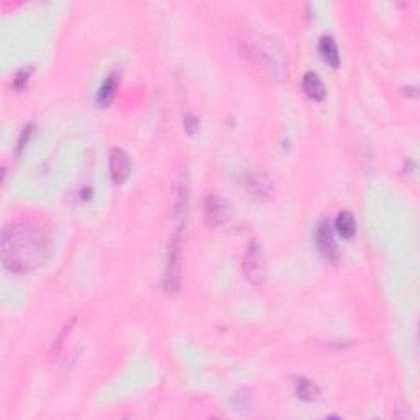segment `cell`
Listing matches in <instances>:
<instances>
[{"label":"cell","mask_w":420,"mask_h":420,"mask_svg":"<svg viewBox=\"0 0 420 420\" xmlns=\"http://www.w3.org/2000/svg\"><path fill=\"white\" fill-rule=\"evenodd\" d=\"M184 123H186V130L189 132V134H194V132L197 130V127H199V122H197V118L192 117V115H189L187 118H184Z\"/></svg>","instance_id":"cell-18"},{"label":"cell","mask_w":420,"mask_h":420,"mask_svg":"<svg viewBox=\"0 0 420 420\" xmlns=\"http://www.w3.org/2000/svg\"><path fill=\"white\" fill-rule=\"evenodd\" d=\"M2 261L8 271L25 274L40 268L51 253V231L36 216L14 218L2 230Z\"/></svg>","instance_id":"cell-1"},{"label":"cell","mask_w":420,"mask_h":420,"mask_svg":"<svg viewBox=\"0 0 420 420\" xmlns=\"http://www.w3.org/2000/svg\"><path fill=\"white\" fill-rule=\"evenodd\" d=\"M335 230L342 238L350 240L357 233V220L350 210H342L335 217Z\"/></svg>","instance_id":"cell-12"},{"label":"cell","mask_w":420,"mask_h":420,"mask_svg":"<svg viewBox=\"0 0 420 420\" xmlns=\"http://www.w3.org/2000/svg\"><path fill=\"white\" fill-rule=\"evenodd\" d=\"M315 242L319 248L320 255L324 256L325 261L335 264L340 260V250H338L337 240L333 237V230L328 222H322L319 229L315 231Z\"/></svg>","instance_id":"cell-8"},{"label":"cell","mask_w":420,"mask_h":420,"mask_svg":"<svg viewBox=\"0 0 420 420\" xmlns=\"http://www.w3.org/2000/svg\"><path fill=\"white\" fill-rule=\"evenodd\" d=\"M28 77H30V70L27 71V67L25 70H20L19 72H17L15 79H14V87L17 89V91H21V89L25 87L28 83Z\"/></svg>","instance_id":"cell-16"},{"label":"cell","mask_w":420,"mask_h":420,"mask_svg":"<svg viewBox=\"0 0 420 420\" xmlns=\"http://www.w3.org/2000/svg\"><path fill=\"white\" fill-rule=\"evenodd\" d=\"M72 324H74V319H71L70 322H67L66 325H64L63 327V330H61V333H59L58 335V338L56 340H54V344H53V348H51V353H58V350L61 348V345H63V340L64 338L67 337V333L71 332V327H72Z\"/></svg>","instance_id":"cell-15"},{"label":"cell","mask_w":420,"mask_h":420,"mask_svg":"<svg viewBox=\"0 0 420 420\" xmlns=\"http://www.w3.org/2000/svg\"><path fill=\"white\" fill-rule=\"evenodd\" d=\"M243 274L251 286L261 287L266 280V260L258 242H251L243 256Z\"/></svg>","instance_id":"cell-4"},{"label":"cell","mask_w":420,"mask_h":420,"mask_svg":"<svg viewBox=\"0 0 420 420\" xmlns=\"http://www.w3.org/2000/svg\"><path fill=\"white\" fill-rule=\"evenodd\" d=\"M118 87V74L117 72H112L110 76H107V79L102 83L101 89H98L97 94V104L101 107H107L110 102L114 101L115 92H117Z\"/></svg>","instance_id":"cell-13"},{"label":"cell","mask_w":420,"mask_h":420,"mask_svg":"<svg viewBox=\"0 0 420 420\" xmlns=\"http://www.w3.org/2000/svg\"><path fill=\"white\" fill-rule=\"evenodd\" d=\"M294 388H295V394H297L299 399H302L306 402H314L319 399V396H320V389L317 388V386L312 383L311 379L304 378V376L295 378Z\"/></svg>","instance_id":"cell-14"},{"label":"cell","mask_w":420,"mask_h":420,"mask_svg":"<svg viewBox=\"0 0 420 420\" xmlns=\"http://www.w3.org/2000/svg\"><path fill=\"white\" fill-rule=\"evenodd\" d=\"M32 130H33V125H28L23 132H21V136L19 140V153H21V149H23L25 145L28 143V138H30V135H32Z\"/></svg>","instance_id":"cell-17"},{"label":"cell","mask_w":420,"mask_h":420,"mask_svg":"<svg viewBox=\"0 0 420 420\" xmlns=\"http://www.w3.org/2000/svg\"><path fill=\"white\" fill-rule=\"evenodd\" d=\"M233 207L229 200L217 194H210L204 200V218L209 227L225 225L231 218Z\"/></svg>","instance_id":"cell-5"},{"label":"cell","mask_w":420,"mask_h":420,"mask_svg":"<svg viewBox=\"0 0 420 420\" xmlns=\"http://www.w3.org/2000/svg\"><path fill=\"white\" fill-rule=\"evenodd\" d=\"M181 231H176V235L169 243L168 263H166L165 277H162V287L168 294H176L181 289Z\"/></svg>","instance_id":"cell-3"},{"label":"cell","mask_w":420,"mask_h":420,"mask_svg":"<svg viewBox=\"0 0 420 420\" xmlns=\"http://www.w3.org/2000/svg\"><path fill=\"white\" fill-rule=\"evenodd\" d=\"M302 87L304 92L307 94V97H311L315 102H322L327 97V89H325L324 81L314 71L306 72V76L302 79Z\"/></svg>","instance_id":"cell-10"},{"label":"cell","mask_w":420,"mask_h":420,"mask_svg":"<svg viewBox=\"0 0 420 420\" xmlns=\"http://www.w3.org/2000/svg\"><path fill=\"white\" fill-rule=\"evenodd\" d=\"M174 220L178 224V231L182 230L187 220V209H189V186H187V174L179 173L178 179H176L174 186Z\"/></svg>","instance_id":"cell-6"},{"label":"cell","mask_w":420,"mask_h":420,"mask_svg":"<svg viewBox=\"0 0 420 420\" xmlns=\"http://www.w3.org/2000/svg\"><path fill=\"white\" fill-rule=\"evenodd\" d=\"M319 51L320 56L324 58V61L332 67L340 66V51H338V46L335 40L332 36L324 35L319 40Z\"/></svg>","instance_id":"cell-11"},{"label":"cell","mask_w":420,"mask_h":420,"mask_svg":"<svg viewBox=\"0 0 420 420\" xmlns=\"http://www.w3.org/2000/svg\"><path fill=\"white\" fill-rule=\"evenodd\" d=\"M240 50L248 63L271 83H282L291 74L289 58L277 38L268 33L246 30L240 35Z\"/></svg>","instance_id":"cell-2"},{"label":"cell","mask_w":420,"mask_h":420,"mask_svg":"<svg viewBox=\"0 0 420 420\" xmlns=\"http://www.w3.org/2000/svg\"><path fill=\"white\" fill-rule=\"evenodd\" d=\"M245 189L253 199L268 200L273 196V182L266 173L260 169L248 171L245 176Z\"/></svg>","instance_id":"cell-7"},{"label":"cell","mask_w":420,"mask_h":420,"mask_svg":"<svg viewBox=\"0 0 420 420\" xmlns=\"http://www.w3.org/2000/svg\"><path fill=\"white\" fill-rule=\"evenodd\" d=\"M109 166L114 184H117L118 186V184H123L127 181V178L130 176L132 171V162H130V156H128L125 149L114 148L109 156Z\"/></svg>","instance_id":"cell-9"}]
</instances>
